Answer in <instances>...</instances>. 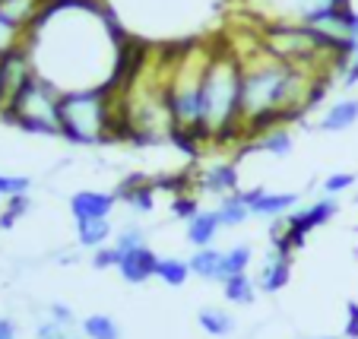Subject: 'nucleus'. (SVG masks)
Masks as SVG:
<instances>
[{"instance_id": "1", "label": "nucleus", "mask_w": 358, "mask_h": 339, "mask_svg": "<svg viewBox=\"0 0 358 339\" xmlns=\"http://www.w3.org/2000/svg\"><path fill=\"white\" fill-rule=\"evenodd\" d=\"M26 45L38 76L61 92L115 86L127 51L124 35L95 0H48Z\"/></svg>"}, {"instance_id": "2", "label": "nucleus", "mask_w": 358, "mask_h": 339, "mask_svg": "<svg viewBox=\"0 0 358 339\" xmlns=\"http://www.w3.org/2000/svg\"><path fill=\"white\" fill-rule=\"evenodd\" d=\"M200 140L225 143L241 136V57L235 48H213L200 82Z\"/></svg>"}, {"instance_id": "3", "label": "nucleus", "mask_w": 358, "mask_h": 339, "mask_svg": "<svg viewBox=\"0 0 358 339\" xmlns=\"http://www.w3.org/2000/svg\"><path fill=\"white\" fill-rule=\"evenodd\" d=\"M117 136L115 89H80L61 99V140L73 146H99Z\"/></svg>"}, {"instance_id": "4", "label": "nucleus", "mask_w": 358, "mask_h": 339, "mask_svg": "<svg viewBox=\"0 0 358 339\" xmlns=\"http://www.w3.org/2000/svg\"><path fill=\"white\" fill-rule=\"evenodd\" d=\"M61 99H64V92L55 82L35 76L0 115L7 117L10 124L22 127L26 134L61 136Z\"/></svg>"}, {"instance_id": "5", "label": "nucleus", "mask_w": 358, "mask_h": 339, "mask_svg": "<svg viewBox=\"0 0 358 339\" xmlns=\"http://www.w3.org/2000/svg\"><path fill=\"white\" fill-rule=\"evenodd\" d=\"M35 76H38V70H35L32 51H29L26 41L0 57V111L13 102L16 95H20Z\"/></svg>"}, {"instance_id": "6", "label": "nucleus", "mask_w": 358, "mask_h": 339, "mask_svg": "<svg viewBox=\"0 0 358 339\" xmlns=\"http://www.w3.org/2000/svg\"><path fill=\"white\" fill-rule=\"evenodd\" d=\"M339 7H352V3L349 0H264L257 13L266 22H301V26H308L320 13H330Z\"/></svg>"}, {"instance_id": "7", "label": "nucleus", "mask_w": 358, "mask_h": 339, "mask_svg": "<svg viewBox=\"0 0 358 339\" xmlns=\"http://www.w3.org/2000/svg\"><path fill=\"white\" fill-rule=\"evenodd\" d=\"M244 203H248L250 216L257 219H282L298 210V194L295 190H266V187H250L241 190Z\"/></svg>"}, {"instance_id": "8", "label": "nucleus", "mask_w": 358, "mask_h": 339, "mask_svg": "<svg viewBox=\"0 0 358 339\" xmlns=\"http://www.w3.org/2000/svg\"><path fill=\"white\" fill-rule=\"evenodd\" d=\"M117 203H124L127 210H134L136 216H149V212L156 210V197H159V181L146 175H130L121 181L117 187Z\"/></svg>"}, {"instance_id": "9", "label": "nucleus", "mask_w": 358, "mask_h": 339, "mask_svg": "<svg viewBox=\"0 0 358 339\" xmlns=\"http://www.w3.org/2000/svg\"><path fill=\"white\" fill-rule=\"evenodd\" d=\"M289 276H292V254L273 245L270 251H266V257H264V264H260V273H257L254 282H257L260 292L276 295L279 289L289 285Z\"/></svg>"}, {"instance_id": "10", "label": "nucleus", "mask_w": 358, "mask_h": 339, "mask_svg": "<svg viewBox=\"0 0 358 339\" xmlns=\"http://www.w3.org/2000/svg\"><path fill=\"white\" fill-rule=\"evenodd\" d=\"M117 206V197L108 194V190H76L70 197V212L73 219H111Z\"/></svg>"}, {"instance_id": "11", "label": "nucleus", "mask_w": 358, "mask_h": 339, "mask_svg": "<svg viewBox=\"0 0 358 339\" xmlns=\"http://www.w3.org/2000/svg\"><path fill=\"white\" fill-rule=\"evenodd\" d=\"M196 187L210 197H229V194H238V168L235 162H216L210 168H203L200 178H196Z\"/></svg>"}, {"instance_id": "12", "label": "nucleus", "mask_w": 358, "mask_h": 339, "mask_svg": "<svg viewBox=\"0 0 358 339\" xmlns=\"http://www.w3.org/2000/svg\"><path fill=\"white\" fill-rule=\"evenodd\" d=\"M156 266H159V254L152 247H136V251L124 254L121 264H117V273H121L124 282L130 285H143L146 279L156 276Z\"/></svg>"}, {"instance_id": "13", "label": "nucleus", "mask_w": 358, "mask_h": 339, "mask_svg": "<svg viewBox=\"0 0 358 339\" xmlns=\"http://www.w3.org/2000/svg\"><path fill=\"white\" fill-rule=\"evenodd\" d=\"M45 10H48V0H0V16L7 22H13L16 29H22L26 35L41 20Z\"/></svg>"}, {"instance_id": "14", "label": "nucleus", "mask_w": 358, "mask_h": 339, "mask_svg": "<svg viewBox=\"0 0 358 339\" xmlns=\"http://www.w3.org/2000/svg\"><path fill=\"white\" fill-rule=\"evenodd\" d=\"M219 231H222V222H219L216 210H200L187 222L184 238H187V245H194V251H196V247H213V241L219 238Z\"/></svg>"}, {"instance_id": "15", "label": "nucleus", "mask_w": 358, "mask_h": 339, "mask_svg": "<svg viewBox=\"0 0 358 339\" xmlns=\"http://www.w3.org/2000/svg\"><path fill=\"white\" fill-rule=\"evenodd\" d=\"M222 257H225V251H219V247H196V251L187 257L190 276L203 279V282H219V285H222L225 282Z\"/></svg>"}, {"instance_id": "16", "label": "nucleus", "mask_w": 358, "mask_h": 339, "mask_svg": "<svg viewBox=\"0 0 358 339\" xmlns=\"http://www.w3.org/2000/svg\"><path fill=\"white\" fill-rule=\"evenodd\" d=\"M358 124V99H336L330 108L320 115L317 127L324 134H343V130L355 127Z\"/></svg>"}, {"instance_id": "17", "label": "nucleus", "mask_w": 358, "mask_h": 339, "mask_svg": "<svg viewBox=\"0 0 358 339\" xmlns=\"http://www.w3.org/2000/svg\"><path fill=\"white\" fill-rule=\"evenodd\" d=\"M115 231L117 229L111 225V219H80L76 222V245L86 251H99V247L111 245Z\"/></svg>"}, {"instance_id": "18", "label": "nucleus", "mask_w": 358, "mask_h": 339, "mask_svg": "<svg viewBox=\"0 0 358 339\" xmlns=\"http://www.w3.org/2000/svg\"><path fill=\"white\" fill-rule=\"evenodd\" d=\"M254 150L266 152L273 159H289L292 150H295V140H292V130L285 124H276V127L264 130L260 136H254Z\"/></svg>"}, {"instance_id": "19", "label": "nucleus", "mask_w": 358, "mask_h": 339, "mask_svg": "<svg viewBox=\"0 0 358 339\" xmlns=\"http://www.w3.org/2000/svg\"><path fill=\"white\" fill-rule=\"evenodd\" d=\"M196 324L203 326V333H210V336H216V339H225L238 330V320L231 317L225 308H203V311L196 314Z\"/></svg>"}, {"instance_id": "20", "label": "nucleus", "mask_w": 358, "mask_h": 339, "mask_svg": "<svg viewBox=\"0 0 358 339\" xmlns=\"http://www.w3.org/2000/svg\"><path fill=\"white\" fill-rule=\"evenodd\" d=\"M257 282L248 276V273H241V276H229L222 282V295H225V301L229 305H241V308H248V305H254V298H257Z\"/></svg>"}, {"instance_id": "21", "label": "nucleus", "mask_w": 358, "mask_h": 339, "mask_svg": "<svg viewBox=\"0 0 358 339\" xmlns=\"http://www.w3.org/2000/svg\"><path fill=\"white\" fill-rule=\"evenodd\" d=\"M216 216H219V222H222V229H238V225L248 222L250 210H248V203H244V194H241V190L219 200V203H216Z\"/></svg>"}, {"instance_id": "22", "label": "nucleus", "mask_w": 358, "mask_h": 339, "mask_svg": "<svg viewBox=\"0 0 358 339\" xmlns=\"http://www.w3.org/2000/svg\"><path fill=\"white\" fill-rule=\"evenodd\" d=\"M80 333L86 339H121V326L108 314H89V317H83Z\"/></svg>"}, {"instance_id": "23", "label": "nucleus", "mask_w": 358, "mask_h": 339, "mask_svg": "<svg viewBox=\"0 0 358 339\" xmlns=\"http://www.w3.org/2000/svg\"><path fill=\"white\" fill-rule=\"evenodd\" d=\"M156 279H162L165 285L178 289L190 279V264L181 257H159V266H156Z\"/></svg>"}, {"instance_id": "24", "label": "nucleus", "mask_w": 358, "mask_h": 339, "mask_svg": "<svg viewBox=\"0 0 358 339\" xmlns=\"http://www.w3.org/2000/svg\"><path fill=\"white\" fill-rule=\"evenodd\" d=\"M250 260H254V247L244 245V241L241 245H231L222 257V276L229 279V276H241V273H248Z\"/></svg>"}, {"instance_id": "25", "label": "nucleus", "mask_w": 358, "mask_h": 339, "mask_svg": "<svg viewBox=\"0 0 358 339\" xmlns=\"http://www.w3.org/2000/svg\"><path fill=\"white\" fill-rule=\"evenodd\" d=\"M111 245L117 247V254H130V251H136V247H146V229L143 225H136V222H127V225H121V229L115 231V238H111Z\"/></svg>"}, {"instance_id": "26", "label": "nucleus", "mask_w": 358, "mask_h": 339, "mask_svg": "<svg viewBox=\"0 0 358 339\" xmlns=\"http://www.w3.org/2000/svg\"><path fill=\"white\" fill-rule=\"evenodd\" d=\"M355 181H358V175L355 171H330V175L324 178V194L327 197H339V194H345V190H352L355 187Z\"/></svg>"}, {"instance_id": "27", "label": "nucleus", "mask_w": 358, "mask_h": 339, "mask_svg": "<svg viewBox=\"0 0 358 339\" xmlns=\"http://www.w3.org/2000/svg\"><path fill=\"white\" fill-rule=\"evenodd\" d=\"M35 339H80V333L73 326H64L51 317H41L38 326H35Z\"/></svg>"}, {"instance_id": "28", "label": "nucleus", "mask_w": 358, "mask_h": 339, "mask_svg": "<svg viewBox=\"0 0 358 339\" xmlns=\"http://www.w3.org/2000/svg\"><path fill=\"white\" fill-rule=\"evenodd\" d=\"M196 212H200V203H196L194 194L181 190V194H175V197H171V216H175V219H184V222H190Z\"/></svg>"}, {"instance_id": "29", "label": "nucleus", "mask_w": 358, "mask_h": 339, "mask_svg": "<svg viewBox=\"0 0 358 339\" xmlns=\"http://www.w3.org/2000/svg\"><path fill=\"white\" fill-rule=\"evenodd\" d=\"M29 210H32L29 194H22V197H10L7 200V210H3V216H0V229H10V225H13L20 216H26Z\"/></svg>"}, {"instance_id": "30", "label": "nucleus", "mask_w": 358, "mask_h": 339, "mask_svg": "<svg viewBox=\"0 0 358 339\" xmlns=\"http://www.w3.org/2000/svg\"><path fill=\"white\" fill-rule=\"evenodd\" d=\"M29 187H32V181L26 175H0V197L3 200L22 197V194H29Z\"/></svg>"}, {"instance_id": "31", "label": "nucleus", "mask_w": 358, "mask_h": 339, "mask_svg": "<svg viewBox=\"0 0 358 339\" xmlns=\"http://www.w3.org/2000/svg\"><path fill=\"white\" fill-rule=\"evenodd\" d=\"M22 41H26V32L16 29L13 22H7L3 16H0V57L7 55V51H13V48H20Z\"/></svg>"}, {"instance_id": "32", "label": "nucleus", "mask_w": 358, "mask_h": 339, "mask_svg": "<svg viewBox=\"0 0 358 339\" xmlns=\"http://www.w3.org/2000/svg\"><path fill=\"white\" fill-rule=\"evenodd\" d=\"M117 264H121V254H117L115 245H105V247H99V251H92L95 270H117Z\"/></svg>"}, {"instance_id": "33", "label": "nucleus", "mask_w": 358, "mask_h": 339, "mask_svg": "<svg viewBox=\"0 0 358 339\" xmlns=\"http://www.w3.org/2000/svg\"><path fill=\"white\" fill-rule=\"evenodd\" d=\"M45 317H51V320H57V324L73 326L76 330V314H73V308H70L67 301H51V305L45 308Z\"/></svg>"}, {"instance_id": "34", "label": "nucleus", "mask_w": 358, "mask_h": 339, "mask_svg": "<svg viewBox=\"0 0 358 339\" xmlns=\"http://www.w3.org/2000/svg\"><path fill=\"white\" fill-rule=\"evenodd\" d=\"M349 55L358 57V10H352V35H349Z\"/></svg>"}, {"instance_id": "35", "label": "nucleus", "mask_w": 358, "mask_h": 339, "mask_svg": "<svg viewBox=\"0 0 358 339\" xmlns=\"http://www.w3.org/2000/svg\"><path fill=\"white\" fill-rule=\"evenodd\" d=\"M20 336V330H16V324L10 317H0V339H16Z\"/></svg>"}, {"instance_id": "36", "label": "nucleus", "mask_w": 358, "mask_h": 339, "mask_svg": "<svg viewBox=\"0 0 358 339\" xmlns=\"http://www.w3.org/2000/svg\"><path fill=\"white\" fill-rule=\"evenodd\" d=\"M301 339H339V336H301Z\"/></svg>"}]
</instances>
